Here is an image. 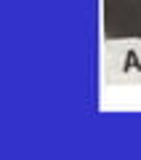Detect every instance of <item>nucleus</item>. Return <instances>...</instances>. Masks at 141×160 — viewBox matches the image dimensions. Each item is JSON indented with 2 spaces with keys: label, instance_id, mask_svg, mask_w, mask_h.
I'll return each instance as SVG.
<instances>
[{
  "label": "nucleus",
  "instance_id": "f257e3e1",
  "mask_svg": "<svg viewBox=\"0 0 141 160\" xmlns=\"http://www.w3.org/2000/svg\"><path fill=\"white\" fill-rule=\"evenodd\" d=\"M123 46V53H117V48L109 43L107 46V62H120V67H112L109 72H112V78H123V80H130V78H136V80H141V48L136 53H130V56H125L128 53V43H120ZM136 46V43H133Z\"/></svg>",
  "mask_w": 141,
  "mask_h": 160
}]
</instances>
